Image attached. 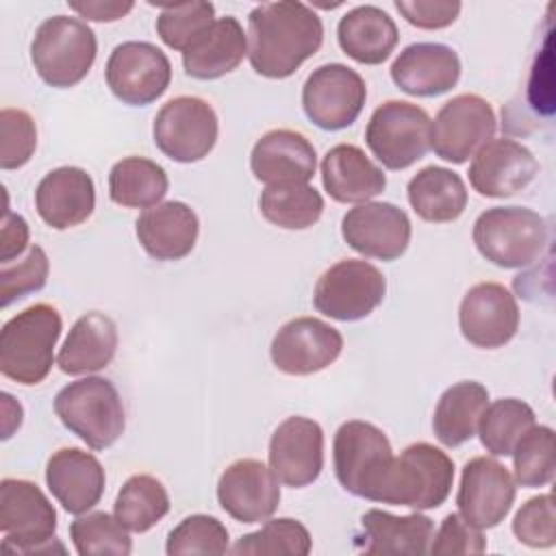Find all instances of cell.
<instances>
[{
    "mask_svg": "<svg viewBox=\"0 0 556 556\" xmlns=\"http://www.w3.org/2000/svg\"><path fill=\"white\" fill-rule=\"evenodd\" d=\"M408 204L430 224H447L463 215L467 208V187L463 178L439 165H428L419 169L406 187Z\"/></svg>",
    "mask_w": 556,
    "mask_h": 556,
    "instance_id": "1f68e13d",
    "label": "cell"
},
{
    "mask_svg": "<svg viewBox=\"0 0 556 556\" xmlns=\"http://www.w3.org/2000/svg\"><path fill=\"white\" fill-rule=\"evenodd\" d=\"M321 41V17L304 2H263L248 15V59L258 76L289 78Z\"/></svg>",
    "mask_w": 556,
    "mask_h": 556,
    "instance_id": "6da1fadb",
    "label": "cell"
},
{
    "mask_svg": "<svg viewBox=\"0 0 556 556\" xmlns=\"http://www.w3.org/2000/svg\"><path fill=\"white\" fill-rule=\"evenodd\" d=\"M400 15L417 28L439 30L456 22L460 2L456 0H395Z\"/></svg>",
    "mask_w": 556,
    "mask_h": 556,
    "instance_id": "7dc6e473",
    "label": "cell"
},
{
    "mask_svg": "<svg viewBox=\"0 0 556 556\" xmlns=\"http://www.w3.org/2000/svg\"><path fill=\"white\" fill-rule=\"evenodd\" d=\"M230 536L226 526L211 515H189L185 517L169 534L165 552L169 556H182V554H226L230 552L228 545Z\"/></svg>",
    "mask_w": 556,
    "mask_h": 556,
    "instance_id": "b9f144b4",
    "label": "cell"
},
{
    "mask_svg": "<svg viewBox=\"0 0 556 556\" xmlns=\"http://www.w3.org/2000/svg\"><path fill=\"white\" fill-rule=\"evenodd\" d=\"M430 117L406 100H387L374 109L365 143L382 167L400 172L426 156L430 150Z\"/></svg>",
    "mask_w": 556,
    "mask_h": 556,
    "instance_id": "ba28073f",
    "label": "cell"
},
{
    "mask_svg": "<svg viewBox=\"0 0 556 556\" xmlns=\"http://www.w3.org/2000/svg\"><path fill=\"white\" fill-rule=\"evenodd\" d=\"M367 100L363 76L343 65L326 63L308 74L302 87V109L321 130H343L356 122Z\"/></svg>",
    "mask_w": 556,
    "mask_h": 556,
    "instance_id": "4fadbf2b",
    "label": "cell"
},
{
    "mask_svg": "<svg viewBox=\"0 0 556 556\" xmlns=\"http://www.w3.org/2000/svg\"><path fill=\"white\" fill-rule=\"evenodd\" d=\"M35 208L54 230H67L87 222L96 208L93 178L74 165L48 172L35 189Z\"/></svg>",
    "mask_w": 556,
    "mask_h": 556,
    "instance_id": "603a6c76",
    "label": "cell"
},
{
    "mask_svg": "<svg viewBox=\"0 0 556 556\" xmlns=\"http://www.w3.org/2000/svg\"><path fill=\"white\" fill-rule=\"evenodd\" d=\"M248 54V35L237 17L215 20L185 52V74L198 80H215L239 67Z\"/></svg>",
    "mask_w": 556,
    "mask_h": 556,
    "instance_id": "83f0119b",
    "label": "cell"
},
{
    "mask_svg": "<svg viewBox=\"0 0 556 556\" xmlns=\"http://www.w3.org/2000/svg\"><path fill=\"white\" fill-rule=\"evenodd\" d=\"M391 80L408 96L434 98L456 87L460 59L454 48L437 41L406 46L391 63Z\"/></svg>",
    "mask_w": 556,
    "mask_h": 556,
    "instance_id": "7402d4cb",
    "label": "cell"
},
{
    "mask_svg": "<svg viewBox=\"0 0 556 556\" xmlns=\"http://www.w3.org/2000/svg\"><path fill=\"white\" fill-rule=\"evenodd\" d=\"M534 410L526 402L517 397L495 400L493 404H486L478 421L480 443L491 456H510L517 441L534 426Z\"/></svg>",
    "mask_w": 556,
    "mask_h": 556,
    "instance_id": "8d00e7d4",
    "label": "cell"
},
{
    "mask_svg": "<svg viewBox=\"0 0 556 556\" xmlns=\"http://www.w3.org/2000/svg\"><path fill=\"white\" fill-rule=\"evenodd\" d=\"M539 172L534 154L515 139H491L469 165V182L484 198H510L526 189Z\"/></svg>",
    "mask_w": 556,
    "mask_h": 556,
    "instance_id": "44dd1931",
    "label": "cell"
},
{
    "mask_svg": "<svg viewBox=\"0 0 556 556\" xmlns=\"http://www.w3.org/2000/svg\"><path fill=\"white\" fill-rule=\"evenodd\" d=\"M54 413L91 450L111 447L126 428L122 397L115 384L100 376L65 384L54 397Z\"/></svg>",
    "mask_w": 556,
    "mask_h": 556,
    "instance_id": "277c9868",
    "label": "cell"
},
{
    "mask_svg": "<svg viewBox=\"0 0 556 556\" xmlns=\"http://www.w3.org/2000/svg\"><path fill=\"white\" fill-rule=\"evenodd\" d=\"M489 404V391L476 380H463L443 391L437 402L432 430L441 445L458 447L467 443Z\"/></svg>",
    "mask_w": 556,
    "mask_h": 556,
    "instance_id": "d6a6232c",
    "label": "cell"
},
{
    "mask_svg": "<svg viewBox=\"0 0 556 556\" xmlns=\"http://www.w3.org/2000/svg\"><path fill=\"white\" fill-rule=\"evenodd\" d=\"M495 128V111L489 100L478 93H458L430 122V148L439 159L460 165L493 139Z\"/></svg>",
    "mask_w": 556,
    "mask_h": 556,
    "instance_id": "7c38bea8",
    "label": "cell"
},
{
    "mask_svg": "<svg viewBox=\"0 0 556 556\" xmlns=\"http://www.w3.org/2000/svg\"><path fill=\"white\" fill-rule=\"evenodd\" d=\"M486 549V539L480 532V528H476L473 523H469L460 513H450L437 534H432L430 541V554H482Z\"/></svg>",
    "mask_w": 556,
    "mask_h": 556,
    "instance_id": "bcb514c9",
    "label": "cell"
},
{
    "mask_svg": "<svg viewBox=\"0 0 556 556\" xmlns=\"http://www.w3.org/2000/svg\"><path fill=\"white\" fill-rule=\"evenodd\" d=\"M61 330V313L48 302H37L7 319L0 330L2 376L24 387L43 382L52 369Z\"/></svg>",
    "mask_w": 556,
    "mask_h": 556,
    "instance_id": "7a4b0ae2",
    "label": "cell"
},
{
    "mask_svg": "<svg viewBox=\"0 0 556 556\" xmlns=\"http://www.w3.org/2000/svg\"><path fill=\"white\" fill-rule=\"evenodd\" d=\"M382 271L363 258H343L330 265L313 291L315 308L337 321H358L371 315L384 300Z\"/></svg>",
    "mask_w": 556,
    "mask_h": 556,
    "instance_id": "30bf717a",
    "label": "cell"
},
{
    "mask_svg": "<svg viewBox=\"0 0 556 556\" xmlns=\"http://www.w3.org/2000/svg\"><path fill=\"white\" fill-rule=\"evenodd\" d=\"M46 484L67 513L83 515L102 500L106 476L93 454L61 447L46 463Z\"/></svg>",
    "mask_w": 556,
    "mask_h": 556,
    "instance_id": "d4e9b609",
    "label": "cell"
},
{
    "mask_svg": "<svg viewBox=\"0 0 556 556\" xmlns=\"http://www.w3.org/2000/svg\"><path fill=\"white\" fill-rule=\"evenodd\" d=\"M135 232L148 256L180 261L195 248L200 222L189 204L169 200L146 208L135 222Z\"/></svg>",
    "mask_w": 556,
    "mask_h": 556,
    "instance_id": "484cf974",
    "label": "cell"
},
{
    "mask_svg": "<svg viewBox=\"0 0 556 556\" xmlns=\"http://www.w3.org/2000/svg\"><path fill=\"white\" fill-rule=\"evenodd\" d=\"M313 547V539L304 523L291 517L265 519V523L250 534H243L230 552L237 556H306Z\"/></svg>",
    "mask_w": 556,
    "mask_h": 556,
    "instance_id": "74e56055",
    "label": "cell"
},
{
    "mask_svg": "<svg viewBox=\"0 0 556 556\" xmlns=\"http://www.w3.org/2000/svg\"><path fill=\"white\" fill-rule=\"evenodd\" d=\"M250 169L265 185L308 182L317 169L315 146L298 130L274 128L250 152Z\"/></svg>",
    "mask_w": 556,
    "mask_h": 556,
    "instance_id": "cb8c5ba5",
    "label": "cell"
},
{
    "mask_svg": "<svg viewBox=\"0 0 556 556\" xmlns=\"http://www.w3.org/2000/svg\"><path fill=\"white\" fill-rule=\"evenodd\" d=\"M361 534L365 554H406L419 556L430 549L434 534L432 519L421 513L391 515L387 510L371 508L361 517Z\"/></svg>",
    "mask_w": 556,
    "mask_h": 556,
    "instance_id": "4dcf8cb0",
    "label": "cell"
},
{
    "mask_svg": "<svg viewBox=\"0 0 556 556\" xmlns=\"http://www.w3.org/2000/svg\"><path fill=\"white\" fill-rule=\"evenodd\" d=\"M135 2H102V0H93V2H70V9L76 11L80 17L93 20V22H115L122 20L124 15H128L132 11Z\"/></svg>",
    "mask_w": 556,
    "mask_h": 556,
    "instance_id": "681fc988",
    "label": "cell"
},
{
    "mask_svg": "<svg viewBox=\"0 0 556 556\" xmlns=\"http://www.w3.org/2000/svg\"><path fill=\"white\" fill-rule=\"evenodd\" d=\"M515 478L495 458L476 456L465 463L456 493L460 515L480 530L495 528L515 502Z\"/></svg>",
    "mask_w": 556,
    "mask_h": 556,
    "instance_id": "2e32d148",
    "label": "cell"
},
{
    "mask_svg": "<svg viewBox=\"0 0 556 556\" xmlns=\"http://www.w3.org/2000/svg\"><path fill=\"white\" fill-rule=\"evenodd\" d=\"M0 306L7 308L13 302L26 298L46 287L50 263L39 245H30L26 256L17 263H0Z\"/></svg>",
    "mask_w": 556,
    "mask_h": 556,
    "instance_id": "7bdbcfd3",
    "label": "cell"
},
{
    "mask_svg": "<svg viewBox=\"0 0 556 556\" xmlns=\"http://www.w3.org/2000/svg\"><path fill=\"white\" fill-rule=\"evenodd\" d=\"M326 193L341 204H363L387 187L384 172L354 143H337L321 161Z\"/></svg>",
    "mask_w": 556,
    "mask_h": 556,
    "instance_id": "4316f807",
    "label": "cell"
},
{
    "mask_svg": "<svg viewBox=\"0 0 556 556\" xmlns=\"http://www.w3.org/2000/svg\"><path fill=\"white\" fill-rule=\"evenodd\" d=\"M269 467L278 482L302 489L313 484L324 469V430L315 419L293 415L269 439Z\"/></svg>",
    "mask_w": 556,
    "mask_h": 556,
    "instance_id": "ffe728a7",
    "label": "cell"
},
{
    "mask_svg": "<svg viewBox=\"0 0 556 556\" xmlns=\"http://www.w3.org/2000/svg\"><path fill=\"white\" fill-rule=\"evenodd\" d=\"M219 122L215 109L198 96L167 100L152 124L156 148L176 163H198L217 143Z\"/></svg>",
    "mask_w": 556,
    "mask_h": 556,
    "instance_id": "8fae6325",
    "label": "cell"
},
{
    "mask_svg": "<svg viewBox=\"0 0 556 556\" xmlns=\"http://www.w3.org/2000/svg\"><path fill=\"white\" fill-rule=\"evenodd\" d=\"M263 217L285 230H304L319 222L324 213L321 193L308 182L267 185L258 198Z\"/></svg>",
    "mask_w": 556,
    "mask_h": 556,
    "instance_id": "e575fe53",
    "label": "cell"
},
{
    "mask_svg": "<svg viewBox=\"0 0 556 556\" xmlns=\"http://www.w3.org/2000/svg\"><path fill=\"white\" fill-rule=\"evenodd\" d=\"M117 343L119 337L115 321L100 311H91L74 321L59 350L56 365L70 376L100 371L113 361Z\"/></svg>",
    "mask_w": 556,
    "mask_h": 556,
    "instance_id": "f546056e",
    "label": "cell"
},
{
    "mask_svg": "<svg viewBox=\"0 0 556 556\" xmlns=\"http://www.w3.org/2000/svg\"><path fill=\"white\" fill-rule=\"evenodd\" d=\"M410 219L391 202H363L341 219L345 243L367 258L395 261L410 243Z\"/></svg>",
    "mask_w": 556,
    "mask_h": 556,
    "instance_id": "e0dca14e",
    "label": "cell"
},
{
    "mask_svg": "<svg viewBox=\"0 0 556 556\" xmlns=\"http://www.w3.org/2000/svg\"><path fill=\"white\" fill-rule=\"evenodd\" d=\"M458 326L471 345L482 350L502 348L519 328L517 300L500 282H478L460 300Z\"/></svg>",
    "mask_w": 556,
    "mask_h": 556,
    "instance_id": "ac0fdd59",
    "label": "cell"
},
{
    "mask_svg": "<svg viewBox=\"0 0 556 556\" xmlns=\"http://www.w3.org/2000/svg\"><path fill=\"white\" fill-rule=\"evenodd\" d=\"M391 460V443L378 426L352 419L341 424L334 432V476L348 493L371 502Z\"/></svg>",
    "mask_w": 556,
    "mask_h": 556,
    "instance_id": "9c48e42d",
    "label": "cell"
},
{
    "mask_svg": "<svg viewBox=\"0 0 556 556\" xmlns=\"http://www.w3.org/2000/svg\"><path fill=\"white\" fill-rule=\"evenodd\" d=\"M513 534L532 549H547L556 543V513L549 493L530 497L513 519Z\"/></svg>",
    "mask_w": 556,
    "mask_h": 556,
    "instance_id": "f6af8a7d",
    "label": "cell"
},
{
    "mask_svg": "<svg viewBox=\"0 0 556 556\" xmlns=\"http://www.w3.org/2000/svg\"><path fill=\"white\" fill-rule=\"evenodd\" d=\"M452 484V458L443 450L421 441L404 447L400 456H393L371 502L430 510L447 500Z\"/></svg>",
    "mask_w": 556,
    "mask_h": 556,
    "instance_id": "3957f363",
    "label": "cell"
},
{
    "mask_svg": "<svg viewBox=\"0 0 556 556\" xmlns=\"http://www.w3.org/2000/svg\"><path fill=\"white\" fill-rule=\"evenodd\" d=\"M28 235L30 230L26 219L7 208L0 237V263H11L15 256H20L28 245Z\"/></svg>",
    "mask_w": 556,
    "mask_h": 556,
    "instance_id": "c3c4849f",
    "label": "cell"
},
{
    "mask_svg": "<svg viewBox=\"0 0 556 556\" xmlns=\"http://www.w3.org/2000/svg\"><path fill=\"white\" fill-rule=\"evenodd\" d=\"M473 243L478 252L502 269L528 267L545 250L547 224L526 206H493L473 222Z\"/></svg>",
    "mask_w": 556,
    "mask_h": 556,
    "instance_id": "8992f818",
    "label": "cell"
},
{
    "mask_svg": "<svg viewBox=\"0 0 556 556\" xmlns=\"http://www.w3.org/2000/svg\"><path fill=\"white\" fill-rule=\"evenodd\" d=\"M115 517L130 532H148L169 513V495L165 484L150 473L130 476L117 497H115Z\"/></svg>",
    "mask_w": 556,
    "mask_h": 556,
    "instance_id": "d590c367",
    "label": "cell"
},
{
    "mask_svg": "<svg viewBox=\"0 0 556 556\" xmlns=\"http://www.w3.org/2000/svg\"><path fill=\"white\" fill-rule=\"evenodd\" d=\"M96 33L76 17L52 15L39 24L30 41V61L39 78L56 89L78 85L93 67Z\"/></svg>",
    "mask_w": 556,
    "mask_h": 556,
    "instance_id": "5b68a950",
    "label": "cell"
},
{
    "mask_svg": "<svg viewBox=\"0 0 556 556\" xmlns=\"http://www.w3.org/2000/svg\"><path fill=\"white\" fill-rule=\"evenodd\" d=\"M2 552L39 554L54 549L56 510L46 493L30 480L4 478L0 482Z\"/></svg>",
    "mask_w": 556,
    "mask_h": 556,
    "instance_id": "52a82bcc",
    "label": "cell"
},
{
    "mask_svg": "<svg viewBox=\"0 0 556 556\" xmlns=\"http://www.w3.org/2000/svg\"><path fill=\"white\" fill-rule=\"evenodd\" d=\"M515 480L526 489H539L554 480V430L549 426H532L513 450Z\"/></svg>",
    "mask_w": 556,
    "mask_h": 556,
    "instance_id": "ab89813d",
    "label": "cell"
},
{
    "mask_svg": "<svg viewBox=\"0 0 556 556\" xmlns=\"http://www.w3.org/2000/svg\"><path fill=\"white\" fill-rule=\"evenodd\" d=\"M400 39L393 17L374 4L350 9L337 24L341 50L361 65H380L395 50Z\"/></svg>",
    "mask_w": 556,
    "mask_h": 556,
    "instance_id": "f1b7e54d",
    "label": "cell"
},
{
    "mask_svg": "<svg viewBox=\"0 0 556 556\" xmlns=\"http://www.w3.org/2000/svg\"><path fill=\"white\" fill-rule=\"evenodd\" d=\"M165 169L146 156H126L109 172V198L126 208L156 206L167 193Z\"/></svg>",
    "mask_w": 556,
    "mask_h": 556,
    "instance_id": "836d02e7",
    "label": "cell"
},
{
    "mask_svg": "<svg viewBox=\"0 0 556 556\" xmlns=\"http://www.w3.org/2000/svg\"><path fill=\"white\" fill-rule=\"evenodd\" d=\"M213 22L215 7L211 2L191 0L165 4L156 17V33L167 48L185 52Z\"/></svg>",
    "mask_w": 556,
    "mask_h": 556,
    "instance_id": "60d3db41",
    "label": "cell"
},
{
    "mask_svg": "<svg viewBox=\"0 0 556 556\" xmlns=\"http://www.w3.org/2000/svg\"><path fill=\"white\" fill-rule=\"evenodd\" d=\"M37 148V126L24 109L4 106L0 111V167H24Z\"/></svg>",
    "mask_w": 556,
    "mask_h": 556,
    "instance_id": "ee69618b",
    "label": "cell"
},
{
    "mask_svg": "<svg viewBox=\"0 0 556 556\" xmlns=\"http://www.w3.org/2000/svg\"><path fill=\"white\" fill-rule=\"evenodd\" d=\"M217 502L239 523H261L280 504V486L271 467L256 458L230 463L217 480Z\"/></svg>",
    "mask_w": 556,
    "mask_h": 556,
    "instance_id": "d6986e66",
    "label": "cell"
},
{
    "mask_svg": "<svg viewBox=\"0 0 556 556\" xmlns=\"http://www.w3.org/2000/svg\"><path fill=\"white\" fill-rule=\"evenodd\" d=\"M70 539L80 556H128L132 552L128 528L104 510L76 517L70 523Z\"/></svg>",
    "mask_w": 556,
    "mask_h": 556,
    "instance_id": "f35d334b",
    "label": "cell"
},
{
    "mask_svg": "<svg viewBox=\"0 0 556 556\" xmlns=\"http://www.w3.org/2000/svg\"><path fill=\"white\" fill-rule=\"evenodd\" d=\"M104 78L119 102L146 106L167 91L172 63L167 54L150 41H124L113 48Z\"/></svg>",
    "mask_w": 556,
    "mask_h": 556,
    "instance_id": "5bb4252c",
    "label": "cell"
},
{
    "mask_svg": "<svg viewBox=\"0 0 556 556\" xmlns=\"http://www.w3.org/2000/svg\"><path fill=\"white\" fill-rule=\"evenodd\" d=\"M343 350L341 332L317 317L289 319L271 339L269 354L278 371L311 376L330 367Z\"/></svg>",
    "mask_w": 556,
    "mask_h": 556,
    "instance_id": "9a60e30c",
    "label": "cell"
}]
</instances>
